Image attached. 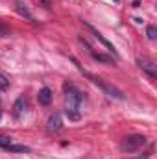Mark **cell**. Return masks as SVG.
I'll use <instances>...</instances> for the list:
<instances>
[{
    "label": "cell",
    "mask_w": 157,
    "mask_h": 159,
    "mask_svg": "<svg viewBox=\"0 0 157 159\" xmlns=\"http://www.w3.org/2000/svg\"><path fill=\"white\" fill-rule=\"evenodd\" d=\"M74 63L78 65V61H76V59H74ZM78 69L81 70V72H83V76H85V78H89L91 81H92V83H94V85H98V87H100V89H102V91H104L105 94H109L111 98H117V100H124V94H122V93L118 91L115 85H111L109 81H105V80L100 78V76H94V74H91V72L83 70V69H81L79 65H78Z\"/></svg>",
    "instance_id": "cell-1"
},
{
    "label": "cell",
    "mask_w": 157,
    "mask_h": 159,
    "mask_svg": "<svg viewBox=\"0 0 157 159\" xmlns=\"http://www.w3.org/2000/svg\"><path fill=\"white\" fill-rule=\"evenodd\" d=\"M83 94L81 91L72 87V85H65V109H76L78 111L81 106Z\"/></svg>",
    "instance_id": "cell-2"
},
{
    "label": "cell",
    "mask_w": 157,
    "mask_h": 159,
    "mask_svg": "<svg viewBox=\"0 0 157 159\" xmlns=\"http://www.w3.org/2000/svg\"><path fill=\"white\" fill-rule=\"evenodd\" d=\"M144 144H146V137L144 135H128L126 139H122L120 148H122V152L131 154V152H137Z\"/></svg>",
    "instance_id": "cell-3"
},
{
    "label": "cell",
    "mask_w": 157,
    "mask_h": 159,
    "mask_svg": "<svg viewBox=\"0 0 157 159\" xmlns=\"http://www.w3.org/2000/svg\"><path fill=\"white\" fill-rule=\"evenodd\" d=\"M83 24H85V26H87V28H89V30L92 32L94 39H98L100 43H102V44H104V46H105V48H107V52H113V56H117V50H115V46H113V44H111L109 41L105 39V37H104V35H102V34H100V32H98L96 28H92V26H91L89 22H83Z\"/></svg>",
    "instance_id": "cell-4"
},
{
    "label": "cell",
    "mask_w": 157,
    "mask_h": 159,
    "mask_svg": "<svg viewBox=\"0 0 157 159\" xmlns=\"http://www.w3.org/2000/svg\"><path fill=\"white\" fill-rule=\"evenodd\" d=\"M137 63H139V67L142 69V70H146L152 78H157V67L154 61H150V59H146V57H142V59H137Z\"/></svg>",
    "instance_id": "cell-5"
},
{
    "label": "cell",
    "mask_w": 157,
    "mask_h": 159,
    "mask_svg": "<svg viewBox=\"0 0 157 159\" xmlns=\"http://www.w3.org/2000/svg\"><path fill=\"white\" fill-rule=\"evenodd\" d=\"M46 128H48V131H59V129L63 128L61 115H59V113L50 115V119H48V122H46Z\"/></svg>",
    "instance_id": "cell-6"
},
{
    "label": "cell",
    "mask_w": 157,
    "mask_h": 159,
    "mask_svg": "<svg viewBox=\"0 0 157 159\" xmlns=\"http://www.w3.org/2000/svg\"><path fill=\"white\" fill-rule=\"evenodd\" d=\"M15 9H17V13L20 15V17H24L26 20H34V15H32V11L26 7V4H22L20 0H17L15 2Z\"/></svg>",
    "instance_id": "cell-7"
},
{
    "label": "cell",
    "mask_w": 157,
    "mask_h": 159,
    "mask_svg": "<svg viewBox=\"0 0 157 159\" xmlns=\"http://www.w3.org/2000/svg\"><path fill=\"white\" fill-rule=\"evenodd\" d=\"M52 91L48 89V87H43L39 91V94H37V100H39V104H43V106H48L50 102H52Z\"/></svg>",
    "instance_id": "cell-8"
},
{
    "label": "cell",
    "mask_w": 157,
    "mask_h": 159,
    "mask_svg": "<svg viewBox=\"0 0 157 159\" xmlns=\"http://www.w3.org/2000/svg\"><path fill=\"white\" fill-rule=\"evenodd\" d=\"M24 111H26V102H24V98H17L15 104H13V115L19 119Z\"/></svg>",
    "instance_id": "cell-9"
},
{
    "label": "cell",
    "mask_w": 157,
    "mask_h": 159,
    "mask_svg": "<svg viewBox=\"0 0 157 159\" xmlns=\"http://www.w3.org/2000/svg\"><path fill=\"white\" fill-rule=\"evenodd\" d=\"M6 150H9V152H30V148L24 144H9V146H6Z\"/></svg>",
    "instance_id": "cell-10"
},
{
    "label": "cell",
    "mask_w": 157,
    "mask_h": 159,
    "mask_svg": "<svg viewBox=\"0 0 157 159\" xmlns=\"http://www.w3.org/2000/svg\"><path fill=\"white\" fill-rule=\"evenodd\" d=\"M91 54H92V57H94V59H98V61H104V63H113V57H107V56H104V54H96L94 50H91Z\"/></svg>",
    "instance_id": "cell-11"
},
{
    "label": "cell",
    "mask_w": 157,
    "mask_h": 159,
    "mask_svg": "<svg viewBox=\"0 0 157 159\" xmlns=\"http://www.w3.org/2000/svg\"><path fill=\"white\" fill-rule=\"evenodd\" d=\"M65 113H67L69 120H79V113L76 109H65Z\"/></svg>",
    "instance_id": "cell-12"
},
{
    "label": "cell",
    "mask_w": 157,
    "mask_h": 159,
    "mask_svg": "<svg viewBox=\"0 0 157 159\" xmlns=\"http://www.w3.org/2000/svg\"><path fill=\"white\" fill-rule=\"evenodd\" d=\"M146 35H148V39H150V41H154L157 37V28H155V26H148Z\"/></svg>",
    "instance_id": "cell-13"
},
{
    "label": "cell",
    "mask_w": 157,
    "mask_h": 159,
    "mask_svg": "<svg viewBox=\"0 0 157 159\" xmlns=\"http://www.w3.org/2000/svg\"><path fill=\"white\" fill-rule=\"evenodd\" d=\"M7 87H9V80L6 78L4 74H0V89H2V91H6Z\"/></svg>",
    "instance_id": "cell-14"
},
{
    "label": "cell",
    "mask_w": 157,
    "mask_h": 159,
    "mask_svg": "<svg viewBox=\"0 0 157 159\" xmlns=\"http://www.w3.org/2000/svg\"><path fill=\"white\" fill-rule=\"evenodd\" d=\"M9 144H11V139H9V137L0 135V146H2V148H6V146H9Z\"/></svg>",
    "instance_id": "cell-15"
},
{
    "label": "cell",
    "mask_w": 157,
    "mask_h": 159,
    "mask_svg": "<svg viewBox=\"0 0 157 159\" xmlns=\"http://www.w3.org/2000/svg\"><path fill=\"white\" fill-rule=\"evenodd\" d=\"M6 34H7V30H6V28H2V26H0V35H6Z\"/></svg>",
    "instance_id": "cell-16"
},
{
    "label": "cell",
    "mask_w": 157,
    "mask_h": 159,
    "mask_svg": "<svg viewBox=\"0 0 157 159\" xmlns=\"http://www.w3.org/2000/svg\"><path fill=\"white\" fill-rule=\"evenodd\" d=\"M41 2H43V4H44L46 7H50V0H41Z\"/></svg>",
    "instance_id": "cell-17"
},
{
    "label": "cell",
    "mask_w": 157,
    "mask_h": 159,
    "mask_svg": "<svg viewBox=\"0 0 157 159\" xmlns=\"http://www.w3.org/2000/svg\"><path fill=\"white\" fill-rule=\"evenodd\" d=\"M0 117H2V115H0Z\"/></svg>",
    "instance_id": "cell-18"
}]
</instances>
